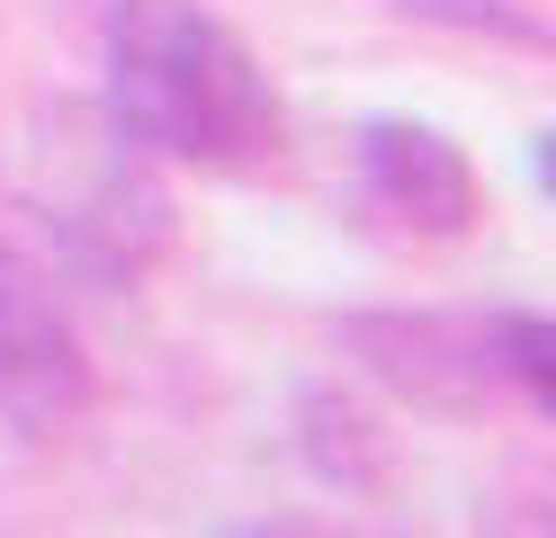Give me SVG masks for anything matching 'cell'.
Segmentation results:
<instances>
[{
  "mask_svg": "<svg viewBox=\"0 0 556 538\" xmlns=\"http://www.w3.org/2000/svg\"><path fill=\"white\" fill-rule=\"evenodd\" d=\"M109 63V126L153 162L242 171L278 153V90L261 54L198 0H117L99 27Z\"/></svg>",
  "mask_w": 556,
  "mask_h": 538,
  "instance_id": "cell-1",
  "label": "cell"
},
{
  "mask_svg": "<svg viewBox=\"0 0 556 538\" xmlns=\"http://www.w3.org/2000/svg\"><path fill=\"white\" fill-rule=\"evenodd\" d=\"M81 404H90V350L73 314L54 305L37 261L0 251V422L27 440H54L81 422Z\"/></svg>",
  "mask_w": 556,
  "mask_h": 538,
  "instance_id": "cell-2",
  "label": "cell"
},
{
  "mask_svg": "<svg viewBox=\"0 0 556 538\" xmlns=\"http://www.w3.org/2000/svg\"><path fill=\"white\" fill-rule=\"evenodd\" d=\"M233 538H332V529H315V521H261V529H233Z\"/></svg>",
  "mask_w": 556,
  "mask_h": 538,
  "instance_id": "cell-9",
  "label": "cell"
},
{
  "mask_svg": "<svg viewBox=\"0 0 556 538\" xmlns=\"http://www.w3.org/2000/svg\"><path fill=\"white\" fill-rule=\"evenodd\" d=\"M494 333V368H503V386H520V404H556V333L539 314H494L484 323Z\"/></svg>",
  "mask_w": 556,
  "mask_h": 538,
  "instance_id": "cell-7",
  "label": "cell"
},
{
  "mask_svg": "<svg viewBox=\"0 0 556 538\" xmlns=\"http://www.w3.org/2000/svg\"><path fill=\"white\" fill-rule=\"evenodd\" d=\"M404 18H431V27H467V36H503V46H547V27L511 0H395Z\"/></svg>",
  "mask_w": 556,
  "mask_h": 538,
  "instance_id": "cell-8",
  "label": "cell"
},
{
  "mask_svg": "<svg viewBox=\"0 0 556 538\" xmlns=\"http://www.w3.org/2000/svg\"><path fill=\"white\" fill-rule=\"evenodd\" d=\"M296 449H305V466H315L324 485H341V493L387 485V430H377L368 404H351L341 386H315V395L296 404Z\"/></svg>",
  "mask_w": 556,
  "mask_h": 538,
  "instance_id": "cell-6",
  "label": "cell"
},
{
  "mask_svg": "<svg viewBox=\"0 0 556 538\" xmlns=\"http://www.w3.org/2000/svg\"><path fill=\"white\" fill-rule=\"evenodd\" d=\"M54 225H63V242H73V261H81V270H99V278H135V270L162 251L170 207H162L153 179L135 171V143H126V162H109L90 189L54 198Z\"/></svg>",
  "mask_w": 556,
  "mask_h": 538,
  "instance_id": "cell-5",
  "label": "cell"
},
{
  "mask_svg": "<svg viewBox=\"0 0 556 538\" xmlns=\"http://www.w3.org/2000/svg\"><path fill=\"white\" fill-rule=\"evenodd\" d=\"M359 179H368V198L387 207L404 234H467L476 207H484L476 162L440 126H422V117H377L359 135Z\"/></svg>",
  "mask_w": 556,
  "mask_h": 538,
  "instance_id": "cell-4",
  "label": "cell"
},
{
  "mask_svg": "<svg viewBox=\"0 0 556 538\" xmlns=\"http://www.w3.org/2000/svg\"><path fill=\"white\" fill-rule=\"evenodd\" d=\"M341 350L422 413H476V404L503 395L494 333L458 323V314H351L341 323Z\"/></svg>",
  "mask_w": 556,
  "mask_h": 538,
  "instance_id": "cell-3",
  "label": "cell"
}]
</instances>
